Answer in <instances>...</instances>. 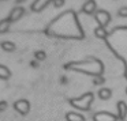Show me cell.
<instances>
[{"label":"cell","instance_id":"6","mask_svg":"<svg viewBox=\"0 0 127 121\" xmlns=\"http://www.w3.org/2000/svg\"><path fill=\"white\" fill-rule=\"evenodd\" d=\"M23 12H25V10H23L22 7H15V8L11 11V14H10L8 20L10 22H17V20L23 15Z\"/></svg>","mask_w":127,"mask_h":121},{"label":"cell","instance_id":"17","mask_svg":"<svg viewBox=\"0 0 127 121\" xmlns=\"http://www.w3.org/2000/svg\"><path fill=\"white\" fill-rule=\"evenodd\" d=\"M118 14H119V17H122V18H127V7H122V8H119Z\"/></svg>","mask_w":127,"mask_h":121},{"label":"cell","instance_id":"4","mask_svg":"<svg viewBox=\"0 0 127 121\" xmlns=\"http://www.w3.org/2000/svg\"><path fill=\"white\" fill-rule=\"evenodd\" d=\"M14 109L17 110L19 114L25 116L29 113V110H30V103H29L26 99H19V101H17L14 103Z\"/></svg>","mask_w":127,"mask_h":121},{"label":"cell","instance_id":"13","mask_svg":"<svg viewBox=\"0 0 127 121\" xmlns=\"http://www.w3.org/2000/svg\"><path fill=\"white\" fill-rule=\"evenodd\" d=\"M10 76H11L10 69L7 68L6 65H1V64H0V79H8Z\"/></svg>","mask_w":127,"mask_h":121},{"label":"cell","instance_id":"9","mask_svg":"<svg viewBox=\"0 0 127 121\" xmlns=\"http://www.w3.org/2000/svg\"><path fill=\"white\" fill-rule=\"evenodd\" d=\"M116 107H118V118L123 120L127 116V105L124 103L123 101H119L118 105H116Z\"/></svg>","mask_w":127,"mask_h":121},{"label":"cell","instance_id":"16","mask_svg":"<svg viewBox=\"0 0 127 121\" xmlns=\"http://www.w3.org/2000/svg\"><path fill=\"white\" fill-rule=\"evenodd\" d=\"M34 56H36V59H37V60H45V59H47V55H45V52H44V50H37V52H36V55H34Z\"/></svg>","mask_w":127,"mask_h":121},{"label":"cell","instance_id":"15","mask_svg":"<svg viewBox=\"0 0 127 121\" xmlns=\"http://www.w3.org/2000/svg\"><path fill=\"white\" fill-rule=\"evenodd\" d=\"M8 27H10V20H8V19L0 20V34L6 33V31L8 30Z\"/></svg>","mask_w":127,"mask_h":121},{"label":"cell","instance_id":"23","mask_svg":"<svg viewBox=\"0 0 127 121\" xmlns=\"http://www.w3.org/2000/svg\"><path fill=\"white\" fill-rule=\"evenodd\" d=\"M0 1H4V0H0Z\"/></svg>","mask_w":127,"mask_h":121},{"label":"cell","instance_id":"21","mask_svg":"<svg viewBox=\"0 0 127 121\" xmlns=\"http://www.w3.org/2000/svg\"><path fill=\"white\" fill-rule=\"evenodd\" d=\"M21 1H23V0H17V3H21Z\"/></svg>","mask_w":127,"mask_h":121},{"label":"cell","instance_id":"20","mask_svg":"<svg viewBox=\"0 0 127 121\" xmlns=\"http://www.w3.org/2000/svg\"><path fill=\"white\" fill-rule=\"evenodd\" d=\"M53 4H55V7H62L64 4V0H53Z\"/></svg>","mask_w":127,"mask_h":121},{"label":"cell","instance_id":"1","mask_svg":"<svg viewBox=\"0 0 127 121\" xmlns=\"http://www.w3.org/2000/svg\"><path fill=\"white\" fill-rule=\"evenodd\" d=\"M71 69L75 71H83L88 74L93 75H100L102 72V63L97 59H89L86 61H81V63H74L71 64Z\"/></svg>","mask_w":127,"mask_h":121},{"label":"cell","instance_id":"14","mask_svg":"<svg viewBox=\"0 0 127 121\" xmlns=\"http://www.w3.org/2000/svg\"><path fill=\"white\" fill-rule=\"evenodd\" d=\"M94 36L97 37V38H105L107 37V30H105V27H96L94 29Z\"/></svg>","mask_w":127,"mask_h":121},{"label":"cell","instance_id":"5","mask_svg":"<svg viewBox=\"0 0 127 121\" xmlns=\"http://www.w3.org/2000/svg\"><path fill=\"white\" fill-rule=\"evenodd\" d=\"M93 120L94 121H118V116L112 114V113H108V112H98L93 116Z\"/></svg>","mask_w":127,"mask_h":121},{"label":"cell","instance_id":"10","mask_svg":"<svg viewBox=\"0 0 127 121\" xmlns=\"http://www.w3.org/2000/svg\"><path fill=\"white\" fill-rule=\"evenodd\" d=\"M66 120L67 121H86L85 117L79 113H75V112H68L66 114Z\"/></svg>","mask_w":127,"mask_h":121},{"label":"cell","instance_id":"11","mask_svg":"<svg viewBox=\"0 0 127 121\" xmlns=\"http://www.w3.org/2000/svg\"><path fill=\"white\" fill-rule=\"evenodd\" d=\"M98 97L102 101H107V99H109L112 97V91H111V88H101L98 91Z\"/></svg>","mask_w":127,"mask_h":121},{"label":"cell","instance_id":"3","mask_svg":"<svg viewBox=\"0 0 127 121\" xmlns=\"http://www.w3.org/2000/svg\"><path fill=\"white\" fill-rule=\"evenodd\" d=\"M94 18H96V20L98 22L100 27H105V26L108 25V23L111 22V15L108 11H104V10H98V11L94 14Z\"/></svg>","mask_w":127,"mask_h":121},{"label":"cell","instance_id":"22","mask_svg":"<svg viewBox=\"0 0 127 121\" xmlns=\"http://www.w3.org/2000/svg\"><path fill=\"white\" fill-rule=\"evenodd\" d=\"M126 94H127V87H126Z\"/></svg>","mask_w":127,"mask_h":121},{"label":"cell","instance_id":"12","mask_svg":"<svg viewBox=\"0 0 127 121\" xmlns=\"http://www.w3.org/2000/svg\"><path fill=\"white\" fill-rule=\"evenodd\" d=\"M1 49L6 50V52H14V50L17 49V46H15L14 42L4 41V42H1Z\"/></svg>","mask_w":127,"mask_h":121},{"label":"cell","instance_id":"8","mask_svg":"<svg viewBox=\"0 0 127 121\" xmlns=\"http://www.w3.org/2000/svg\"><path fill=\"white\" fill-rule=\"evenodd\" d=\"M51 1H52V0H36L33 3V6H32V10H33V11H41V10H44Z\"/></svg>","mask_w":127,"mask_h":121},{"label":"cell","instance_id":"7","mask_svg":"<svg viewBox=\"0 0 127 121\" xmlns=\"http://www.w3.org/2000/svg\"><path fill=\"white\" fill-rule=\"evenodd\" d=\"M97 8V4L94 0H88L85 4L82 6V11L85 12V14H93L94 11H96Z\"/></svg>","mask_w":127,"mask_h":121},{"label":"cell","instance_id":"19","mask_svg":"<svg viewBox=\"0 0 127 121\" xmlns=\"http://www.w3.org/2000/svg\"><path fill=\"white\" fill-rule=\"evenodd\" d=\"M7 106H8V105H7L6 101H0V112H4V110L7 109Z\"/></svg>","mask_w":127,"mask_h":121},{"label":"cell","instance_id":"2","mask_svg":"<svg viewBox=\"0 0 127 121\" xmlns=\"http://www.w3.org/2000/svg\"><path fill=\"white\" fill-rule=\"evenodd\" d=\"M94 97L92 93H86L83 94V95L78 97V98H74L70 101V103L74 107H77V109L79 110H89L92 106V102H93Z\"/></svg>","mask_w":127,"mask_h":121},{"label":"cell","instance_id":"18","mask_svg":"<svg viewBox=\"0 0 127 121\" xmlns=\"http://www.w3.org/2000/svg\"><path fill=\"white\" fill-rule=\"evenodd\" d=\"M104 82H105V79H104V78H101V76H98V78H96V79H93V83H94V84H102Z\"/></svg>","mask_w":127,"mask_h":121}]
</instances>
